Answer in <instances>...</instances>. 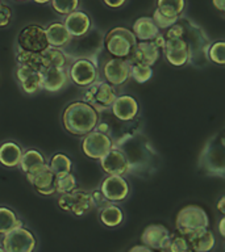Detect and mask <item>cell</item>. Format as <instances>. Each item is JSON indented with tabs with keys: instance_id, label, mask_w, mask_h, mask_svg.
<instances>
[{
	"instance_id": "obj_1",
	"label": "cell",
	"mask_w": 225,
	"mask_h": 252,
	"mask_svg": "<svg viewBox=\"0 0 225 252\" xmlns=\"http://www.w3.org/2000/svg\"><path fill=\"white\" fill-rule=\"evenodd\" d=\"M99 122V112L84 101L70 102L63 109L62 125L67 133L83 137L95 130Z\"/></svg>"
},
{
	"instance_id": "obj_2",
	"label": "cell",
	"mask_w": 225,
	"mask_h": 252,
	"mask_svg": "<svg viewBox=\"0 0 225 252\" xmlns=\"http://www.w3.org/2000/svg\"><path fill=\"white\" fill-rule=\"evenodd\" d=\"M209 226V217L204 209L199 205H187L178 212L175 218V227L181 235L186 236L199 228Z\"/></svg>"
},
{
	"instance_id": "obj_3",
	"label": "cell",
	"mask_w": 225,
	"mask_h": 252,
	"mask_svg": "<svg viewBox=\"0 0 225 252\" xmlns=\"http://www.w3.org/2000/svg\"><path fill=\"white\" fill-rule=\"evenodd\" d=\"M137 38L133 34V32L124 27H116L111 29L106 35L104 43L106 49L108 50L113 58L125 59L129 55L132 46L137 43Z\"/></svg>"
},
{
	"instance_id": "obj_4",
	"label": "cell",
	"mask_w": 225,
	"mask_h": 252,
	"mask_svg": "<svg viewBox=\"0 0 225 252\" xmlns=\"http://www.w3.org/2000/svg\"><path fill=\"white\" fill-rule=\"evenodd\" d=\"M116 91L106 80H96L83 94V101L90 104L96 112H104L111 109L112 102L116 98Z\"/></svg>"
},
{
	"instance_id": "obj_5",
	"label": "cell",
	"mask_w": 225,
	"mask_h": 252,
	"mask_svg": "<svg viewBox=\"0 0 225 252\" xmlns=\"http://www.w3.org/2000/svg\"><path fill=\"white\" fill-rule=\"evenodd\" d=\"M57 204L62 210L76 217L86 216L95 208L91 193L82 189H74L73 192L59 194Z\"/></svg>"
},
{
	"instance_id": "obj_6",
	"label": "cell",
	"mask_w": 225,
	"mask_h": 252,
	"mask_svg": "<svg viewBox=\"0 0 225 252\" xmlns=\"http://www.w3.org/2000/svg\"><path fill=\"white\" fill-rule=\"evenodd\" d=\"M1 247L5 252H35L37 239L31 230L20 226L3 235Z\"/></svg>"
},
{
	"instance_id": "obj_7",
	"label": "cell",
	"mask_w": 225,
	"mask_h": 252,
	"mask_svg": "<svg viewBox=\"0 0 225 252\" xmlns=\"http://www.w3.org/2000/svg\"><path fill=\"white\" fill-rule=\"evenodd\" d=\"M83 137L84 138L82 141V151L92 160H100L106 154L113 149V142L106 133L92 130Z\"/></svg>"
},
{
	"instance_id": "obj_8",
	"label": "cell",
	"mask_w": 225,
	"mask_h": 252,
	"mask_svg": "<svg viewBox=\"0 0 225 252\" xmlns=\"http://www.w3.org/2000/svg\"><path fill=\"white\" fill-rule=\"evenodd\" d=\"M17 43L19 47L24 50L33 51V53H42L49 47L45 28L35 24L21 29L17 37Z\"/></svg>"
},
{
	"instance_id": "obj_9",
	"label": "cell",
	"mask_w": 225,
	"mask_h": 252,
	"mask_svg": "<svg viewBox=\"0 0 225 252\" xmlns=\"http://www.w3.org/2000/svg\"><path fill=\"white\" fill-rule=\"evenodd\" d=\"M69 79L74 83L75 86L87 88L98 80V67L90 59H76L70 66Z\"/></svg>"
},
{
	"instance_id": "obj_10",
	"label": "cell",
	"mask_w": 225,
	"mask_h": 252,
	"mask_svg": "<svg viewBox=\"0 0 225 252\" xmlns=\"http://www.w3.org/2000/svg\"><path fill=\"white\" fill-rule=\"evenodd\" d=\"M25 176L38 194L41 196L55 194V176L49 168L47 163L25 173Z\"/></svg>"
},
{
	"instance_id": "obj_11",
	"label": "cell",
	"mask_w": 225,
	"mask_h": 252,
	"mask_svg": "<svg viewBox=\"0 0 225 252\" xmlns=\"http://www.w3.org/2000/svg\"><path fill=\"white\" fill-rule=\"evenodd\" d=\"M159 49L153 41H141L132 46L129 55L125 59L129 64H146L153 67L159 59Z\"/></svg>"
},
{
	"instance_id": "obj_12",
	"label": "cell",
	"mask_w": 225,
	"mask_h": 252,
	"mask_svg": "<svg viewBox=\"0 0 225 252\" xmlns=\"http://www.w3.org/2000/svg\"><path fill=\"white\" fill-rule=\"evenodd\" d=\"M129 184L124 179V176L107 175V177L102 181V185H100V192L111 204H116V202L126 200V197L129 196Z\"/></svg>"
},
{
	"instance_id": "obj_13",
	"label": "cell",
	"mask_w": 225,
	"mask_h": 252,
	"mask_svg": "<svg viewBox=\"0 0 225 252\" xmlns=\"http://www.w3.org/2000/svg\"><path fill=\"white\" fill-rule=\"evenodd\" d=\"M103 172L111 176H125L130 171V161L120 150L112 149L99 160Z\"/></svg>"
},
{
	"instance_id": "obj_14",
	"label": "cell",
	"mask_w": 225,
	"mask_h": 252,
	"mask_svg": "<svg viewBox=\"0 0 225 252\" xmlns=\"http://www.w3.org/2000/svg\"><path fill=\"white\" fill-rule=\"evenodd\" d=\"M130 64L126 62V59L112 58L107 61L103 67V75L108 84L112 87L124 86L129 80Z\"/></svg>"
},
{
	"instance_id": "obj_15",
	"label": "cell",
	"mask_w": 225,
	"mask_h": 252,
	"mask_svg": "<svg viewBox=\"0 0 225 252\" xmlns=\"http://www.w3.org/2000/svg\"><path fill=\"white\" fill-rule=\"evenodd\" d=\"M166 61L174 67L186 66L189 61V46L183 38L166 39L165 46L162 49Z\"/></svg>"
},
{
	"instance_id": "obj_16",
	"label": "cell",
	"mask_w": 225,
	"mask_h": 252,
	"mask_svg": "<svg viewBox=\"0 0 225 252\" xmlns=\"http://www.w3.org/2000/svg\"><path fill=\"white\" fill-rule=\"evenodd\" d=\"M171 232L166 226L161 223H151L142 231L141 243L146 247L151 248L153 251H162L169 243Z\"/></svg>"
},
{
	"instance_id": "obj_17",
	"label": "cell",
	"mask_w": 225,
	"mask_h": 252,
	"mask_svg": "<svg viewBox=\"0 0 225 252\" xmlns=\"http://www.w3.org/2000/svg\"><path fill=\"white\" fill-rule=\"evenodd\" d=\"M39 78H41V90H45L50 94H57L62 91L70 80L67 71L65 68H57V67L41 68Z\"/></svg>"
},
{
	"instance_id": "obj_18",
	"label": "cell",
	"mask_w": 225,
	"mask_h": 252,
	"mask_svg": "<svg viewBox=\"0 0 225 252\" xmlns=\"http://www.w3.org/2000/svg\"><path fill=\"white\" fill-rule=\"evenodd\" d=\"M111 112L120 121L129 122L137 117L140 105L133 96L121 94V96H116L114 101L111 105Z\"/></svg>"
},
{
	"instance_id": "obj_19",
	"label": "cell",
	"mask_w": 225,
	"mask_h": 252,
	"mask_svg": "<svg viewBox=\"0 0 225 252\" xmlns=\"http://www.w3.org/2000/svg\"><path fill=\"white\" fill-rule=\"evenodd\" d=\"M16 79H17V82H19L24 94H36L41 90L39 71L29 68L27 66L17 64V67H16Z\"/></svg>"
},
{
	"instance_id": "obj_20",
	"label": "cell",
	"mask_w": 225,
	"mask_h": 252,
	"mask_svg": "<svg viewBox=\"0 0 225 252\" xmlns=\"http://www.w3.org/2000/svg\"><path fill=\"white\" fill-rule=\"evenodd\" d=\"M63 24L71 37H75V38L86 35L91 29L90 16L82 11H74L69 13Z\"/></svg>"
},
{
	"instance_id": "obj_21",
	"label": "cell",
	"mask_w": 225,
	"mask_h": 252,
	"mask_svg": "<svg viewBox=\"0 0 225 252\" xmlns=\"http://www.w3.org/2000/svg\"><path fill=\"white\" fill-rule=\"evenodd\" d=\"M186 239L193 252H211L216 246V238L208 227L191 232L186 235Z\"/></svg>"
},
{
	"instance_id": "obj_22",
	"label": "cell",
	"mask_w": 225,
	"mask_h": 252,
	"mask_svg": "<svg viewBox=\"0 0 225 252\" xmlns=\"http://www.w3.org/2000/svg\"><path fill=\"white\" fill-rule=\"evenodd\" d=\"M23 153V149L19 143L13 141L4 142L0 145V164L5 168L19 167Z\"/></svg>"
},
{
	"instance_id": "obj_23",
	"label": "cell",
	"mask_w": 225,
	"mask_h": 252,
	"mask_svg": "<svg viewBox=\"0 0 225 252\" xmlns=\"http://www.w3.org/2000/svg\"><path fill=\"white\" fill-rule=\"evenodd\" d=\"M46 32V38L47 42H49V46L51 47H61L66 46L69 43L71 42V37L70 33L67 32L66 27H65V24L63 23H51L49 27L45 29Z\"/></svg>"
},
{
	"instance_id": "obj_24",
	"label": "cell",
	"mask_w": 225,
	"mask_h": 252,
	"mask_svg": "<svg viewBox=\"0 0 225 252\" xmlns=\"http://www.w3.org/2000/svg\"><path fill=\"white\" fill-rule=\"evenodd\" d=\"M133 34L136 35L137 41H153L161 32L154 24L151 17H140L133 24Z\"/></svg>"
},
{
	"instance_id": "obj_25",
	"label": "cell",
	"mask_w": 225,
	"mask_h": 252,
	"mask_svg": "<svg viewBox=\"0 0 225 252\" xmlns=\"http://www.w3.org/2000/svg\"><path fill=\"white\" fill-rule=\"evenodd\" d=\"M41 57V68H49V67H57V68H65L67 64V57L58 47L49 46L46 50L39 53Z\"/></svg>"
},
{
	"instance_id": "obj_26",
	"label": "cell",
	"mask_w": 225,
	"mask_h": 252,
	"mask_svg": "<svg viewBox=\"0 0 225 252\" xmlns=\"http://www.w3.org/2000/svg\"><path fill=\"white\" fill-rule=\"evenodd\" d=\"M99 218H100V222L107 227H117L124 220V212L116 205L108 204L100 208Z\"/></svg>"
},
{
	"instance_id": "obj_27",
	"label": "cell",
	"mask_w": 225,
	"mask_h": 252,
	"mask_svg": "<svg viewBox=\"0 0 225 252\" xmlns=\"http://www.w3.org/2000/svg\"><path fill=\"white\" fill-rule=\"evenodd\" d=\"M45 163H47V161L42 155V153H39L38 150L36 149H29L25 153H23L19 167L21 169V172L28 173L37 168V167H39V165H43Z\"/></svg>"
},
{
	"instance_id": "obj_28",
	"label": "cell",
	"mask_w": 225,
	"mask_h": 252,
	"mask_svg": "<svg viewBox=\"0 0 225 252\" xmlns=\"http://www.w3.org/2000/svg\"><path fill=\"white\" fill-rule=\"evenodd\" d=\"M20 226H24V224L19 216L12 209L7 206H0V235H5L7 232Z\"/></svg>"
},
{
	"instance_id": "obj_29",
	"label": "cell",
	"mask_w": 225,
	"mask_h": 252,
	"mask_svg": "<svg viewBox=\"0 0 225 252\" xmlns=\"http://www.w3.org/2000/svg\"><path fill=\"white\" fill-rule=\"evenodd\" d=\"M49 168L54 176H61V175H65V173H70L71 169H73V160L70 159L69 155L63 153H57L54 154L53 157L50 158V160L47 163Z\"/></svg>"
},
{
	"instance_id": "obj_30",
	"label": "cell",
	"mask_w": 225,
	"mask_h": 252,
	"mask_svg": "<svg viewBox=\"0 0 225 252\" xmlns=\"http://www.w3.org/2000/svg\"><path fill=\"white\" fill-rule=\"evenodd\" d=\"M16 61L17 64L21 66H27L29 68L39 71L41 70V57L39 53H33V51H27L17 47V53H16Z\"/></svg>"
},
{
	"instance_id": "obj_31",
	"label": "cell",
	"mask_w": 225,
	"mask_h": 252,
	"mask_svg": "<svg viewBox=\"0 0 225 252\" xmlns=\"http://www.w3.org/2000/svg\"><path fill=\"white\" fill-rule=\"evenodd\" d=\"M185 8L186 0H157V9L170 17H179Z\"/></svg>"
},
{
	"instance_id": "obj_32",
	"label": "cell",
	"mask_w": 225,
	"mask_h": 252,
	"mask_svg": "<svg viewBox=\"0 0 225 252\" xmlns=\"http://www.w3.org/2000/svg\"><path fill=\"white\" fill-rule=\"evenodd\" d=\"M76 188H78V183L71 172L55 177V193L63 194V193L73 192Z\"/></svg>"
},
{
	"instance_id": "obj_33",
	"label": "cell",
	"mask_w": 225,
	"mask_h": 252,
	"mask_svg": "<svg viewBox=\"0 0 225 252\" xmlns=\"http://www.w3.org/2000/svg\"><path fill=\"white\" fill-rule=\"evenodd\" d=\"M153 67L146 66V64H130L129 78L140 84L149 82L150 79L153 78Z\"/></svg>"
},
{
	"instance_id": "obj_34",
	"label": "cell",
	"mask_w": 225,
	"mask_h": 252,
	"mask_svg": "<svg viewBox=\"0 0 225 252\" xmlns=\"http://www.w3.org/2000/svg\"><path fill=\"white\" fill-rule=\"evenodd\" d=\"M161 252H193L189 247L188 242L183 235H171L169 243Z\"/></svg>"
},
{
	"instance_id": "obj_35",
	"label": "cell",
	"mask_w": 225,
	"mask_h": 252,
	"mask_svg": "<svg viewBox=\"0 0 225 252\" xmlns=\"http://www.w3.org/2000/svg\"><path fill=\"white\" fill-rule=\"evenodd\" d=\"M208 58L213 63H216L219 66L225 64V42L224 41H217L212 43L208 50Z\"/></svg>"
},
{
	"instance_id": "obj_36",
	"label": "cell",
	"mask_w": 225,
	"mask_h": 252,
	"mask_svg": "<svg viewBox=\"0 0 225 252\" xmlns=\"http://www.w3.org/2000/svg\"><path fill=\"white\" fill-rule=\"evenodd\" d=\"M50 3L54 11L63 16H67L71 12L76 11L79 7V0H51Z\"/></svg>"
},
{
	"instance_id": "obj_37",
	"label": "cell",
	"mask_w": 225,
	"mask_h": 252,
	"mask_svg": "<svg viewBox=\"0 0 225 252\" xmlns=\"http://www.w3.org/2000/svg\"><path fill=\"white\" fill-rule=\"evenodd\" d=\"M153 21L154 24L157 25V28L161 31V29H169L171 25L177 24V21L179 20V17H170V16L163 15L159 9H155L153 13Z\"/></svg>"
},
{
	"instance_id": "obj_38",
	"label": "cell",
	"mask_w": 225,
	"mask_h": 252,
	"mask_svg": "<svg viewBox=\"0 0 225 252\" xmlns=\"http://www.w3.org/2000/svg\"><path fill=\"white\" fill-rule=\"evenodd\" d=\"M12 19L11 8L0 1V28H5L9 25Z\"/></svg>"
},
{
	"instance_id": "obj_39",
	"label": "cell",
	"mask_w": 225,
	"mask_h": 252,
	"mask_svg": "<svg viewBox=\"0 0 225 252\" xmlns=\"http://www.w3.org/2000/svg\"><path fill=\"white\" fill-rule=\"evenodd\" d=\"M183 33H185V29L183 27H181L179 24H174L167 29L166 32L165 39H173V38H183Z\"/></svg>"
},
{
	"instance_id": "obj_40",
	"label": "cell",
	"mask_w": 225,
	"mask_h": 252,
	"mask_svg": "<svg viewBox=\"0 0 225 252\" xmlns=\"http://www.w3.org/2000/svg\"><path fill=\"white\" fill-rule=\"evenodd\" d=\"M91 197H92V200H94L95 206H98V208H103V206L111 204V202H108V200H107L106 197L103 196V193L100 192V189H96L94 192H91Z\"/></svg>"
},
{
	"instance_id": "obj_41",
	"label": "cell",
	"mask_w": 225,
	"mask_h": 252,
	"mask_svg": "<svg viewBox=\"0 0 225 252\" xmlns=\"http://www.w3.org/2000/svg\"><path fill=\"white\" fill-rule=\"evenodd\" d=\"M103 1H104V4H106L107 7L117 9V8L122 7V5L125 4L126 0H103Z\"/></svg>"
},
{
	"instance_id": "obj_42",
	"label": "cell",
	"mask_w": 225,
	"mask_h": 252,
	"mask_svg": "<svg viewBox=\"0 0 225 252\" xmlns=\"http://www.w3.org/2000/svg\"><path fill=\"white\" fill-rule=\"evenodd\" d=\"M128 252H154L151 248L146 247V246H144V244H136V246H133V247L129 248V251Z\"/></svg>"
},
{
	"instance_id": "obj_43",
	"label": "cell",
	"mask_w": 225,
	"mask_h": 252,
	"mask_svg": "<svg viewBox=\"0 0 225 252\" xmlns=\"http://www.w3.org/2000/svg\"><path fill=\"white\" fill-rule=\"evenodd\" d=\"M165 42H166L165 37H163L161 33H159V34H158L157 37L153 39V43L158 47V49H159V50H162V49H163V46H165Z\"/></svg>"
},
{
	"instance_id": "obj_44",
	"label": "cell",
	"mask_w": 225,
	"mask_h": 252,
	"mask_svg": "<svg viewBox=\"0 0 225 252\" xmlns=\"http://www.w3.org/2000/svg\"><path fill=\"white\" fill-rule=\"evenodd\" d=\"M213 5L220 12L225 11V0H213Z\"/></svg>"
},
{
	"instance_id": "obj_45",
	"label": "cell",
	"mask_w": 225,
	"mask_h": 252,
	"mask_svg": "<svg viewBox=\"0 0 225 252\" xmlns=\"http://www.w3.org/2000/svg\"><path fill=\"white\" fill-rule=\"evenodd\" d=\"M108 125L107 124H104V122H98V125H96V127H95V130H98V131H102V133H106L108 134Z\"/></svg>"
},
{
	"instance_id": "obj_46",
	"label": "cell",
	"mask_w": 225,
	"mask_h": 252,
	"mask_svg": "<svg viewBox=\"0 0 225 252\" xmlns=\"http://www.w3.org/2000/svg\"><path fill=\"white\" fill-rule=\"evenodd\" d=\"M224 202H225V197H221L220 201H219V204H217V208H219V210H220L221 214H224V213H225Z\"/></svg>"
},
{
	"instance_id": "obj_47",
	"label": "cell",
	"mask_w": 225,
	"mask_h": 252,
	"mask_svg": "<svg viewBox=\"0 0 225 252\" xmlns=\"http://www.w3.org/2000/svg\"><path fill=\"white\" fill-rule=\"evenodd\" d=\"M224 223H225V218H221V220H220V224H219V231H220V235L221 236H225Z\"/></svg>"
},
{
	"instance_id": "obj_48",
	"label": "cell",
	"mask_w": 225,
	"mask_h": 252,
	"mask_svg": "<svg viewBox=\"0 0 225 252\" xmlns=\"http://www.w3.org/2000/svg\"><path fill=\"white\" fill-rule=\"evenodd\" d=\"M33 1L37 4H47V3H50L51 0H33Z\"/></svg>"
},
{
	"instance_id": "obj_49",
	"label": "cell",
	"mask_w": 225,
	"mask_h": 252,
	"mask_svg": "<svg viewBox=\"0 0 225 252\" xmlns=\"http://www.w3.org/2000/svg\"><path fill=\"white\" fill-rule=\"evenodd\" d=\"M0 252H5V251H4V248L1 247V246H0Z\"/></svg>"
},
{
	"instance_id": "obj_50",
	"label": "cell",
	"mask_w": 225,
	"mask_h": 252,
	"mask_svg": "<svg viewBox=\"0 0 225 252\" xmlns=\"http://www.w3.org/2000/svg\"><path fill=\"white\" fill-rule=\"evenodd\" d=\"M16 1H25V0H16Z\"/></svg>"
}]
</instances>
